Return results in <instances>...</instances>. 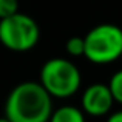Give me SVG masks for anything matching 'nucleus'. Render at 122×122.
<instances>
[{
	"instance_id": "9d476101",
	"label": "nucleus",
	"mask_w": 122,
	"mask_h": 122,
	"mask_svg": "<svg viewBox=\"0 0 122 122\" xmlns=\"http://www.w3.org/2000/svg\"><path fill=\"white\" fill-rule=\"evenodd\" d=\"M107 122H122V110L114 111L107 117Z\"/></svg>"
},
{
	"instance_id": "f257e3e1",
	"label": "nucleus",
	"mask_w": 122,
	"mask_h": 122,
	"mask_svg": "<svg viewBox=\"0 0 122 122\" xmlns=\"http://www.w3.org/2000/svg\"><path fill=\"white\" fill-rule=\"evenodd\" d=\"M53 113V97L40 82H22L8 94L5 117L9 122H48Z\"/></svg>"
},
{
	"instance_id": "1a4fd4ad",
	"label": "nucleus",
	"mask_w": 122,
	"mask_h": 122,
	"mask_svg": "<svg viewBox=\"0 0 122 122\" xmlns=\"http://www.w3.org/2000/svg\"><path fill=\"white\" fill-rule=\"evenodd\" d=\"M19 12V0H0V20Z\"/></svg>"
},
{
	"instance_id": "423d86ee",
	"label": "nucleus",
	"mask_w": 122,
	"mask_h": 122,
	"mask_svg": "<svg viewBox=\"0 0 122 122\" xmlns=\"http://www.w3.org/2000/svg\"><path fill=\"white\" fill-rule=\"evenodd\" d=\"M48 122H85V113L74 105H63L53 110Z\"/></svg>"
},
{
	"instance_id": "20e7f679",
	"label": "nucleus",
	"mask_w": 122,
	"mask_h": 122,
	"mask_svg": "<svg viewBox=\"0 0 122 122\" xmlns=\"http://www.w3.org/2000/svg\"><path fill=\"white\" fill-rule=\"evenodd\" d=\"M39 39L40 28L28 14L15 12L0 20V43L8 50L25 53L33 50Z\"/></svg>"
},
{
	"instance_id": "6e6552de",
	"label": "nucleus",
	"mask_w": 122,
	"mask_h": 122,
	"mask_svg": "<svg viewBox=\"0 0 122 122\" xmlns=\"http://www.w3.org/2000/svg\"><path fill=\"white\" fill-rule=\"evenodd\" d=\"M65 48L70 56H74V57L83 56V53H85V40H83V37H79V36L70 37L65 43Z\"/></svg>"
},
{
	"instance_id": "9b49d317",
	"label": "nucleus",
	"mask_w": 122,
	"mask_h": 122,
	"mask_svg": "<svg viewBox=\"0 0 122 122\" xmlns=\"http://www.w3.org/2000/svg\"><path fill=\"white\" fill-rule=\"evenodd\" d=\"M0 122H9V121L6 119V117H0Z\"/></svg>"
},
{
	"instance_id": "f03ea898",
	"label": "nucleus",
	"mask_w": 122,
	"mask_h": 122,
	"mask_svg": "<svg viewBox=\"0 0 122 122\" xmlns=\"http://www.w3.org/2000/svg\"><path fill=\"white\" fill-rule=\"evenodd\" d=\"M82 83L79 68L68 59L54 57L43 63L40 70V85L51 97L66 99L77 93Z\"/></svg>"
},
{
	"instance_id": "0eeeda50",
	"label": "nucleus",
	"mask_w": 122,
	"mask_h": 122,
	"mask_svg": "<svg viewBox=\"0 0 122 122\" xmlns=\"http://www.w3.org/2000/svg\"><path fill=\"white\" fill-rule=\"evenodd\" d=\"M108 88H110L111 94H113L114 102L122 105V70L116 71L113 76L110 77V82H108Z\"/></svg>"
},
{
	"instance_id": "39448f33",
	"label": "nucleus",
	"mask_w": 122,
	"mask_h": 122,
	"mask_svg": "<svg viewBox=\"0 0 122 122\" xmlns=\"http://www.w3.org/2000/svg\"><path fill=\"white\" fill-rule=\"evenodd\" d=\"M82 111L88 116L101 117L110 113L113 108L114 99L108 83H91L86 86L82 94Z\"/></svg>"
},
{
	"instance_id": "7ed1b4c3",
	"label": "nucleus",
	"mask_w": 122,
	"mask_h": 122,
	"mask_svg": "<svg viewBox=\"0 0 122 122\" xmlns=\"http://www.w3.org/2000/svg\"><path fill=\"white\" fill-rule=\"evenodd\" d=\"M83 56L93 63L105 65L122 56V28L113 23H101L86 33Z\"/></svg>"
}]
</instances>
